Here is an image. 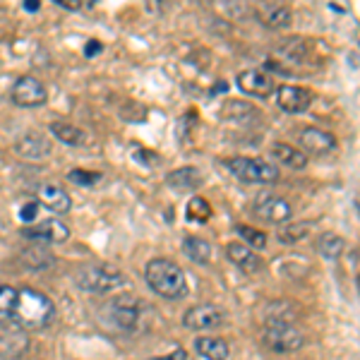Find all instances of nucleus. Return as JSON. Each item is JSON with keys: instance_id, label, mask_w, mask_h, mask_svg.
<instances>
[{"instance_id": "obj_29", "label": "nucleus", "mask_w": 360, "mask_h": 360, "mask_svg": "<svg viewBox=\"0 0 360 360\" xmlns=\"http://www.w3.org/2000/svg\"><path fill=\"white\" fill-rule=\"evenodd\" d=\"M209 217H212V207H209L202 197H193V200L188 202V219L190 221L205 224Z\"/></svg>"}, {"instance_id": "obj_5", "label": "nucleus", "mask_w": 360, "mask_h": 360, "mask_svg": "<svg viewBox=\"0 0 360 360\" xmlns=\"http://www.w3.org/2000/svg\"><path fill=\"white\" fill-rule=\"evenodd\" d=\"M142 317H144L142 300L130 293L115 295L111 303L106 305V319L111 322V327L120 329V332L130 334V332H135V329H139Z\"/></svg>"}, {"instance_id": "obj_32", "label": "nucleus", "mask_w": 360, "mask_h": 360, "mask_svg": "<svg viewBox=\"0 0 360 360\" xmlns=\"http://www.w3.org/2000/svg\"><path fill=\"white\" fill-rule=\"evenodd\" d=\"M152 360H188V353H185L183 348H176V351H173V353H168V356L152 358Z\"/></svg>"}, {"instance_id": "obj_26", "label": "nucleus", "mask_w": 360, "mask_h": 360, "mask_svg": "<svg viewBox=\"0 0 360 360\" xmlns=\"http://www.w3.org/2000/svg\"><path fill=\"white\" fill-rule=\"evenodd\" d=\"M310 231H312V224H307V221H298V224L288 221L278 229V240L286 243V245H295V243L305 240V238L310 236Z\"/></svg>"}, {"instance_id": "obj_17", "label": "nucleus", "mask_w": 360, "mask_h": 360, "mask_svg": "<svg viewBox=\"0 0 360 360\" xmlns=\"http://www.w3.org/2000/svg\"><path fill=\"white\" fill-rule=\"evenodd\" d=\"M255 13H257L259 22L269 29H286L293 20L291 8L283 3H259Z\"/></svg>"}, {"instance_id": "obj_15", "label": "nucleus", "mask_w": 360, "mask_h": 360, "mask_svg": "<svg viewBox=\"0 0 360 360\" xmlns=\"http://www.w3.org/2000/svg\"><path fill=\"white\" fill-rule=\"evenodd\" d=\"M226 257H229L238 269L245 271V274H257L264 266L259 255L255 252L252 248H248L245 243H229V245H226Z\"/></svg>"}, {"instance_id": "obj_3", "label": "nucleus", "mask_w": 360, "mask_h": 360, "mask_svg": "<svg viewBox=\"0 0 360 360\" xmlns=\"http://www.w3.org/2000/svg\"><path fill=\"white\" fill-rule=\"evenodd\" d=\"M77 286L86 293L103 295L125 286V274L111 264H86L77 271Z\"/></svg>"}, {"instance_id": "obj_8", "label": "nucleus", "mask_w": 360, "mask_h": 360, "mask_svg": "<svg viewBox=\"0 0 360 360\" xmlns=\"http://www.w3.org/2000/svg\"><path fill=\"white\" fill-rule=\"evenodd\" d=\"M10 98H13V103H17V106H22V108H37L49 98V91H46L41 79L32 77V75H25V77H20L13 84Z\"/></svg>"}, {"instance_id": "obj_20", "label": "nucleus", "mask_w": 360, "mask_h": 360, "mask_svg": "<svg viewBox=\"0 0 360 360\" xmlns=\"http://www.w3.org/2000/svg\"><path fill=\"white\" fill-rule=\"evenodd\" d=\"M195 351L205 360H226L229 358V344L221 336H197Z\"/></svg>"}, {"instance_id": "obj_23", "label": "nucleus", "mask_w": 360, "mask_h": 360, "mask_svg": "<svg viewBox=\"0 0 360 360\" xmlns=\"http://www.w3.org/2000/svg\"><path fill=\"white\" fill-rule=\"evenodd\" d=\"M183 252L193 259L195 264H209L212 262V243L202 240L197 236H188L183 240Z\"/></svg>"}, {"instance_id": "obj_33", "label": "nucleus", "mask_w": 360, "mask_h": 360, "mask_svg": "<svg viewBox=\"0 0 360 360\" xmlns=\"http://www.w3.org/2000/svg\"><path fill=\"white\" fill-rule=\"evenodd\" d=\"M58 5H60V8H65V10H82L84 8L82 3H72V0H58Z\"/></svg>"}, {"instance_id": "obj_4", "label": "nucleus", "mask_w": 360, "mask_h": 360, "mask_svg": "<svg viewBox=\"0 0 360 360\" xmlns=\"http://www.w3.org/2000/svg\"><path fill=\"white\" fill-rule=\"evenodd\" d=\"M226 168L233 173L236 178H240L243 183H255V185H269L278 180V166L269 159H257V156H236V159L226 161Z\"/></svg>"}, {"instance_id": "obj_11", "label": "nucleus", "mask_w": 360, "mask_h": 360, "mask_svg": "<svg viewBox=\"0 0 360 360\" xmlns=\"http://www.w3.org/2000/svg\"><path fill=\"white\" fill-rule=\"evenodd\" d=\"M298 142L303 147V154L312 156H327L336 149V137L327 130H319V127H303Z\"/></svg>"}, {"instance_id": "obj_22", "label": "nucleus", "mask_w": 360, "mask_h": 360, "mask_svg": "<svg viewBox=\"0 0 360 360\" xmlns=\"http://www.w3.org/2000/svg\"><path fill=\"white\" fill-rule=\"evenodd\" d=\"M166 183L176 190H197L202 185V176L200 171L193 166H185V168H176L166 176Z\"/></svg>"}, {"instance_id": "obj_36", "label": "nucleus", "mask_w": 360, "mask_h": 360, "mask_svg": "<svg viewBox=\"0 0 360 360\" xmlns=\"http://www.w3.org/2000/svg\"><path fill=\"white\" fill-rule=\"evenodd\" d=\"M358 291H360V274H358Z\"/></svg>"}, {"instance_id": "obj_7", "label": "nucleus", "mask_w": 360, "mask_h": 360, "mask_svg": "<svg viewBox=\"0 0 360 360\" xmlns=\"http://www.w3.org/2000/svg\"><path fill=\"white\" fill-rule=\"evenodd\" d=\"M252 212L266 224H288L293 217V207L286 197L274 193H259L252 202Z\"/></svg>"}, {"instance_id": "obj_1", "label": "nucleus", "mask_w": 360, "mask_h": 360, "mask_svg": "<svg viewBox=\"0 0 360 360\" xmlns=\"http://www.w3.org/2000/svg\"><path fill=\"white\" fill-rule=\"evenodd\" d=\"M56 319V305L41 291L17 288V310L13 324L20 329H46Z\"/></svg>"}, {"instance_id": "obj_35", "label": "nucleus", "mask_w": 360, "mask_h": 360, "mask_svg": "<svg viewBox=\"0 0 360 360\" xmlns=\"http://www.w3.org/2000/svg\"><path fill=\"white\" fill-rule=\"evenodd\" d=\"M25 10H29V13H34V10H39V3H34V0H27V3H25Z\"/></svg>"}, {"instance_id": "obj_10", "label": "nucleus", "mask_w": 360, "mask_h": 360, "mask_svg": "<svg viewBox=\"0 0 360 360\" xmlns=\"http://www.w3.org/2000/svg\"><path fill=\"white\" fill-rule=\"evenodd\" d=\"M224 310L217 305H195L190 307L183 315V324L188 329H195V332H205V329H217L224 324Z\"/></svg>"}, {"instance_id": "obj_13", "label": "nucleus", "mask_w": 360, "mask_h": 360, "mask_svg": "<svg viewBox=\"0 0 360 360\" xmlns=\"http://www.w3.org/2000/svg\"><path fill=\"white\" fill-rule=\"evenodd\" d=\"M276 103H278V108L286 113H303L310 108L312 94L307 89H303V86L283 84L276 89Z\"/></svg>"}, {"instance_id": "obj_18", "label": "nucleus", "mask_w": 360, "mask_h": 360, "mask_svg": "<svg viewBox=\"0 0 360 360\" xmlns=\"http://www.w3.org/2000/svg\"><path fill=\"white\" fill-rule=\"evenodd\" d=\"M39 202H41L46 209H51L53 214H68L70 207H72L70 195L53 183H46L39 188Z\"/></svg>"}, {"instance_id": "obj_24", "label": "nucleus", "mask_w": 360, "mask_h": 360, "mask_svg": "<svg viewBox=\"0 0 360 360\" xmlns=\"http://www.w3.org/2000/svg\"><path fill=\"white\" fill-rule=\"evenodd\" d=\"M315 250L324 259H336V257H341V252L346 250V240L336 233H322L317 238Z\"/></svg>"}, {"instance_id": "obj_31", "label": "nucleus", "mask_w": 360, "mask_h": 360, "mask_svg": "<svg viewBox=\"0 0 360 360\" xmlns=\"http://www.w3.org/2000/svg\"><path fill=\"white\" fill-rule=\"evenodd\" d=\"M37 212H39V200L37 202H27L20 212V219L22 221H37Z\"/></svg>"}, {"instance_id": "obj_12", "label": "nucleus", "mask_w": 360, "mask_h": 360, "mask_svg": "<svg viewBox=\"0 0 360 360\" xmlns=\"http://www.w3.org/2000/svg\"><path fill=\"white\" fill-rule=\"evenodd\" d=\"M22 236L37 243H65L70 238V229L63 221H58V219H49V221L25 226Z\"/></svg>"}, {"instance_id": "obj_9", "label": "nucleus", "mask_w": 360, "mask_h": 360, "mask_svg": "<svg viewBox=\"0 0 360 360\" xmlns=\"http://www.w3.org/2000/svg\"><path fill=\"white\" fill-rule=\"evenodd\" d=\"M238 89L248 96H257V98H269L276 91L274 77L262 72V70H243L238 75Z\"/></svg>"}, {"instance_id": "obj_28", "label": "nucleus", "mask_w": 360, "mask_h": 360, "mask_svg": "<svg viewBox=\"0 0 360 360\" xmlns=\"http://www.w3.org/2000/svg\"><path fill=\"white\" fill-rule=\"evenodd\" d=\"M236 233L248 243V248H252V250H264L266 248V236L262 233V231L252 229V226L238 224L236 226Z\"/></svg>"}, {"instance_id": "obj_19", "label": "nucleus", "mask_w": 360, "mask_h": 360, "mask_svg": "<svg viewBox=\"0 0 360 360\" xmlns=\"http://www.w3.org/2000/svg\"><path fill=\"white\" fill-rule=\"evenodd\" d=\"M269 154L274 156L278 164L293 168V171H300V168L307 166V154H303V149L293 147V144H286V142H274L269 147Z\"/></svg>"}, {"instance_id": "obj_30", "label": "nucleus", "mask_w": 360, "mask_h": 360, "mask_svg": "<svg viewBox=\"0 0 360 360\" xmlns=\"http://www.w3.org/2000/svg\"><path fill=\"white\" fill-rule=\"evenodd\" d=\"M68 178L77 185H94L101 180V173H94V171H84V168H72L68 173Z\"/></svg>"}, {"instance_id": "obj_16", "label": "nucleus", "mask_w": 360, "mask_h": 360, "mask_svg": "<svg viewBox=\"0 0 360 360\" xmlns=\"http://www.w3.org/2000/svg\"><path fill=\"white\" fill-rule=\"evenodd\" d=\"M29 339L25 329H20L17 324H5L0 329V356L3 358H17L27 351Z\"/></svg>"}, {"instance_id": "obj_2", "label": "nucleus", "mask_w": 360, "mask_h": 360, "mask_svg": "<svg viewBox=\"0 0 360 360\" xmlns=\"http://www.w3.org/2000/svg\"><path fill=\"white\" fill-rule=\"evenodd\" d=\"M144 278H147V286L152 288L156 295L166 300H180L188 295V278L185 271L166 257H156L147 264L144 269Z\"/></svg>"}, {"instance_id": "obj_6", "label": "nucleus", "mask_w": 360, "mask_h": 360, "mask_svg": "<svg viewBox=\"0 0 360 360\" xmlns=\"http://www.w3.org/2000/svg\"><path fill=\"white\" fill-rule=\"evenodd\" d=\"M262 341L274 353H295L298 348L305 346V334L293 322H271V319H266Z\"/></svg>"}, {"instance_id": "obj_34", "label": "nucleus", "mask_w": 360, "mask_h": 360, "mask_svg": "<svg viewBox=\"0 0 360 360\" xmlns=\"http://www.w3.org/2000/svg\"><path fill=\"white\" fill-rule=\"evenodd\" d=\"M98 51H101V44L89 41V44H86V51H84V53H86V56H94V53H98Z\"/></svg>"}, {"instance_id": "obj_21", "label": "nucleus", "mask_w": 360, "mask_h": 360, "mask_svg": "<svg viewBox=\"0 0 360 360\" xmlns=\"http://www.w3.org/2000/svg\"><path fill=\"white\" fill-rule=\"evenodd\" d=\"M51 132H53V137H58V142L68 144V147H82L86 142V132L79 130L77 125L68 123V120H56V123H51Z\"/></svg>"}, {"instance_id": "obj_27", "label": "nucleus", "mask_w": 360, "mask_h": 360, "mask_svg": "<svg viewBox=\"0 0 360 360\" xmlns=\"http://www.w3.org/2000/svg\"><path fill=\"white\" fill-rule=\"evenodd\" d=\"M22 262H25L29 269H44V266L53 264V257L49 255V250L44 248H29L22 255Z\"/></svg>"}, {"instance_id": "obj_25", "label": "nucleus", "mask_w": 360, "mask_h": 360, "mask_svg": "<svg viewBox=\"0 0 360 360\" xmlns=\"http://www.w3.org/2000/svg\"><path fill=\"white\" fill-rule=\"evenodd\" d=\"M17 310V288L0 283V324H13Z\"/></svg>"}, {"instance_id": "obj_14", "label": "nucleus", "mask_w": 360, "mask_h": 360, "mask_svg": "<svg viewBox=\"0 0 360 360\" xmlns=\"http://www.w3.org/2000/svg\"><path fill=\"white\" fill-rule=\"evenodd\" d=\"M51 139L44 137L41 132H27L17 139L15 144V152L27 161H41L46 156H51Z\"/></svg>"}]
</instances>
